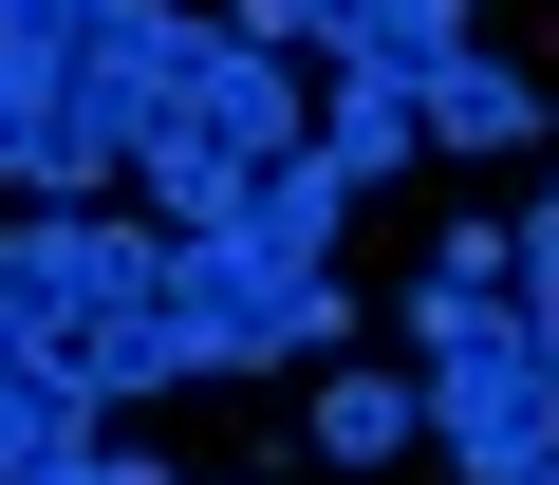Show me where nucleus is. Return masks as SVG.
I'll return each instance as SVG.
<instances>
[{
    "label": "nucleus",
    "mask_w": 559,
    "mask_h": 485,
    "mask_svg": "<svg viewBox=\"0 0 559 485\" xmlns=\"http://www.w3.org/2000/svg\"><path fill=\"white\" fill-rule=\"evenodd\" d=\"M0 355H20V374H57L75 411L168 392V374H187V318H168V224H112V205H38V224H0Z\"/></svg>",
    "instance_id": "obj_1"
},
{
    "label": "nucleus",
    "mask_w": 559,
    "mask_h": 485,
    "mask_svg": "<svg viewBox=\"0 0 559 485\" xmlns=\"http://www.w3.org/2000/svg\"><path fill=\"white\" fill-rule=\"evenodd\" d=\"M411 374H429V448H448L466 485L559 466V355L522 336V299H448V281H411Z\"/></svg>",
    "instance_id": "obj_2"
},
{
    "label": "nucleus",
    "mask_w": 559,
    "mask_h": 485,
    "mask_svg": "<svg viewBox=\"0 0 559 485\" xmlns=\"http://www.w3.org/2000/svg\"><path fill=\"white\" fill-rule=\"evenodd\" d=\"M168 318H187V374H261V355H336L355 336V281L336 262H242V242H187L168 224Z\"/></svg>",
    "instance_id": "obj_3"
},
{
    "label": "nucleus",
    "mask_w": 559,
    "mask_h": 485,
    "mask_svg": "<svg viewBox=\"0 0 559 485\" xmlns=\"http://www.w3.org/2000/svg\"><path fill=\"white\" fill-rule=\"evenodd\" d=\"M299 38H318V57H373V75H411V94H429L485 20H466V0H299Z\"/></svg>",
    "instance_id": "obj_4"
},
{
    "label": "nucleus",
    "mask_w": 559,
    "mask_h": 485,
    "mask_svg": "<svg viewBox=\"0 0 559 485\" xmlns=\"http://www.w3.org/2000/svg\"><path fill=\"white\" fill-rule=\"evenodd\" d=\"M411 131H429V94H411V75H373V57H336V94H318V168L392 187V168H411Z\"/></svg>",
    "instance_id": "obj_5"
},
{
    "label": "nucleus",
    "mask_w": 559,
    "mask_h": 485,
    "mask_svg": "<svg viewBox=\"0 0 559 485\" xmlns=\"http://www.w3.org/2000/svg\"><path fill=\"white\" fill-rule=\"evenodd\" d=\"M429 150H540V75H522V57H485V38H466V57H448V75H429Z\"/></svg>",
    "instance_id": "obj_6"
},
{
    "label": "nucleus",
    "mask_w": 559,
    "mask_h": 485,
    "mask_svg": "<svg viewBox=\"0 0 559 485\" xmlns=\"http://www.w3.org/2000/svg\"><path fill=\"white\" fill-rule=\"evenodd\" d=\"M336 205H355V168H318V150H299V168H280L242 224H205V242H242V262H336Z\"/></svg>",
    "instance_id": "obj_7"
},
{
    "label": "nucleus",
    "mask_w": 559,
    "mask_h": 485,
    "mask_svg": "<svg viewBox=\"0 0 559 485\" xmlns=\"http://www.w3.org/2000/svg\"><path fill=\"white\" fill-rule=\"evenodd\" d=\"M429 429V374H318V466H392Z\"/></svg>",
    "instance_id": "obj_8"
},
{
    "label": "nucleus",
    "mask_w": 559,
    "mask_h": 485,
    "mask_svg": "<svg viewBox=\"0 0 559 485\" xmlns=\"http://www.w3.org/2000/svg\"><path fill=\"white\" fill-rule=\"evenodd\" d=\"M522 336H540V355H559V187H540V205H522Z\"/></svg>",
    "instance_id": "obj_9"
},
{
    "label": "nucleus",
    "mask_w": 559,
    "mask_h": 485,
    "mask_svg": "<svg viewBox=\"0 0 559 485\" xmlns=\"http://www.w3.org/2000/svg\"><path fill=\"white\" fill-rule=\"evenodd\" d=\"M522 485H559V466H522Z\"/></svg>",
    "instance_id": "obj_10"
}]
</instances>
